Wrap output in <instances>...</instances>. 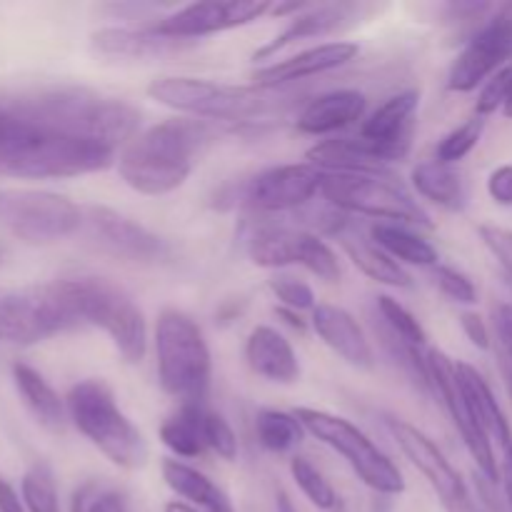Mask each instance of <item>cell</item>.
Here are the masks:
<instances>
[{"label":"cell","instance_id":"cell-1","mask_svg":"<svg viewBox=\"0 0 512 512\" xmlns=\"http://www.w3.org/2000/svg\"><path fill=\"white\" fill-rule=\"evenodd\" d=\"M148 98L170 110L205 123H223L235 130H263L280 125L300 98L285 88L225 85L188 75H165L148 85Z\"/></svg>","mask_w":512,"mask_h":512},{"label":"cell","instance_id":"cell-2","mask_svg":"<svg viewBox=\"0 0 512 512\" xmlns=\"http://www.w3.org/2000/svg\"><path fill=\"white\" fill-rule=\"evenodd\" d=\"M215 128L205 120L170 118L140 130L118 160V175L130 190L160 198L183 188L195 163L215 140Z\"/></svg>","mask_w":512,"mask_h":512},{"label":"cell","instance_id":"cell-3","mask_svg":"<svg viewBox=\"0 0 512 512\" xmlns=\"http://www.w3.org/2000/svg\"><path fill=\"white\" fill-rule=\"evenodd\" d=\"M5 105L40 128L98 140L115 150L125 148L140 128L138 108L80 85L45 88Z\"/></svg>","mask_w":512,"mask_h":512},{"label":"cell","instance_id":"cell-4","mask_svg":"<svg viewBox=\"0 0 512 512\" xmlns=\"http://www.w3.org/2000/svg\"><path fill=\"white\" fill-rule=\"evenodd\" d=\"M115 160V148L110 145L23 120L20 133L0 150V175L30 180L80 178L103 173Z\"/></svg>","mask_w":512,"mask_h":512},{"label":"cell","instance_id":"cell-5","mask_svg":"<svg viewBox=\"0 0 512 512\" xmlns=\"http://www.w3.org/2000/svg\"><path fill=\"white\" fill-rule=\"evenodd\" d=\"M68 420L90 445L123 470L148 465L150 445L138 425L123 413L105 380L88 378L75 383L65 398Z\"/></svg>","mask_w":512,"mask_h":512},{"label":"cell","instance_id":"cell-6","mask_svg":"<svg viewBox=\"0 0 512 512\" xmlns=\"http://www.w3.org/2000/svg\"><path fill=\"white\" fill-rule=\"evenodd\" d=\"M160 388L180 405H205L213 380V355L203 328L185 310L165 308L155 323Z\"/></svg>","mask_w":512,"mask_h":512},{"label":"cell","instance_id":"cell-7","mask_svg":"<svg viewBox=\"0 0 512 512\" xmlns=\"http://www.w3.org/2000/svg\"><path fill=\"white\" fill-rule=\"evenodd\" d=\"M78 328L103 330L125 363L140 365L148 353V323L135 300L105 278H63Z\"/></svg>","mask_w":512,"mask_h":512},{"label":"cell","instance_id":"cell-8","mask_svg":"<svg viewBox=\"0 0 512 512\" xmlns=\"http://www.w3.org/2000/svg\"><path fill=\"white\" fill-rule=\"evenodd\" d=\"M293 413L298 415L300 423L315 440L328 445L333 453H338L353 468V473L363 480V485H368L378 495L405 493V478L400 468L390 460V455H385L373 443V438L363 428L350 423L348 418L328 413V410L295 408Z\"/></svg>","mask_w":512,"mask_h":512},{"label":"cell","instance_id":"cell-9","mask_svg":"<svg viewBox=\"0 0 512 512\" xmlns=\"http://www.w3.org/2000/svg\"><path fill=\"white\" fill-rule=\"evenodd\" d=\"M320 198L348 215H365L375 223L430 228V215L393 175L323 173Z\"/></svg>","mask_w":512,"mask_h":512},{"label":"cell","instance_id":"cell-10","mask_svg":"<svg viewBox=\"0 0 512 512\" xmlns=\"http://www.w3.org/2000/svg\"><path fill=\"white\" fill-rule=\"evenodd\" d=\"M78 328L60 280L0 290V340L35 345Z\"/></svg>","mask_w":512,"mask_h":512},{"label":"cell","instance_id":"cell-11","mask_svg":"<svg viewBox=\"0 0 512 512\" xmlns=\"http://www.w3.org/2000/svg\"><path fill=\"white\" fill-rule=\"evenodd\" d=\"M0 225L30 245L70 238L83 228V208L53 190H0Z\"/></svg>","mask_w":512,"mask_h":512},{"label":"cell","instance_id":"cell-12","mask_svg":"<svg viewBox=\"0 0 512 512\" xmlns=\"http://www.w3.org/2000/svg\"><path fill=\"white\" fill-rule=\"evenodd\" d=\"M385 428H388L390 438L395 440L400 453H403L405 458L410 460V465L428 480V485L433 488V493L438 495L445 512H478L473 498H470L465 480L460 478V473L453 468V463L445 458L443 450H440L423 430L415 428L408 420L395 418V415H388V418H385Z\"/></svg>","mask_w":512,"mask_h":512},{"label":"cell","instance_id":"cell-13","mask_svg":"<svg viewBox=\"0 0 512 512\" xmlns=\"http://www.w3.org/2000/svg\"><path fill=\"white\" fill-rule=\"evenodd\" d=\"M80 233L95 250L115 260H125V263H163L170 255V245L158 233L105 205L83 208Z\"/></svg>","mask_w":512,"mask_h":512},{"label":"cell","instance_id":"cell-14","mask_svg":"<svg viewBox=\"0 0 512 512\" xmlns=\"http://www.w3.org/2000/svg\"><path fill=\"white\" fill-rule=\"evenodd\" d=\"M512 63V13L493 15L468 38L453 60L448 88L453 93H473L483 88L498 70Z\"/></svg>","mask_w":512,"mask_h":512},{"label":"cell","instance_id":"cell-15","mask_svg":"<svg viewBox=\"0 0 512 512\" xmlns=\"http://www.w3.org/2000/svg\"><path fill=\"white\" fill-rule=\"evenodd\" d=\"M428 373H430V385H433V395L438 398V403L443 405L448 418L453 420L455 430L463 438L465 448H468L470 458L478 465V473L483 475L490 483L500 485V463L495 458L493 440L480 430V425L475 423L473 415H470L468 405H465L463 393H460L458 375H455V360H450L443 350H428Z\"/></svg>","mask_w":512,"mask_h":512},{"label":"cell","instance_id":"cell-16","mask_svg":"<svg viewBox=\"0 0 512 512\" xmlns=\"http://www.w3.org/2000/svg\"><path fill=\"white\" fill-rule=\"evenodd\" d=\"M323 173L310 163H285L260 170L240 190L245 208L255 213H298L320 195Z\"/></svg>","mask_w":512,"mask_h":512},{"label":"cell","instance_id":"cell-17","mask_svg":"<svg viewBox=\"0 0 512 512\" xmlns=\"http://www.w3.org/2000/svg\"><path fill=\"white\" fill-rule=\"evenodd\" d=\"M268 13H273V5L265 3V0H258V3L255 0H230V3L213 0V3L185 5L175 13L158 18L150 28L165 38L195 43V40L208 38V35L245 28V25L255 23Z\"/></svg>","mask_w":512,"mask_h":512},{"label":"cell","instance_id":"cell-18","mask_svg":"<svg viewBox=\"0 0 512 512\" xmlns=\"http://www.w3.org/2000/svg\"><path fill=\"white\" fill-rule=\"evenodd\" d=\"M410 145H385L365 138H330L320 140L308 150V163L320 173L345 175H393L390 163L408 155Z\"/></svg>","mask_w":512,"mask_h":512},{"label":"cell","instance_id":"cell-19","mask_svg":"<svg viewBox=\"0 0 512 512\" xmlns=\"http://www.w3.org/2000/svg\"><path fill=\"white\" fill-rule=\"evenodd\" d=\"M360 55V48L348 40H335V43H320L315 48L300 50L298 55H290L285 60L263 65L250 75L253 85L258 88H285V85L300 83V80L318 78V75L338 70L343 65L353 63Z\"/></svg>","mask_w":512,"mask_h":512},{"label":"cell","instance_id":"cell-20","mask_svg":"<svg viewBox=\"0 0 512 512\" xmlns=\"http://www.w3.org/2000/svg\"><path fill=\"white\" fill-rule=\"evenodd\" d=\"M315 335L348 365L358 370H370L375 365V350L370 345V338L365 335L363 325L355 320L353 313H348L340 305L323 303L310 315Z\"/></svg>","mask_w":512,"mask_h":512},{"label":"cell","instance_id":"cell-21","mask_svg":"<svg viewBox=\"0 0 512 512\" xmlns=\"http://www.w3.org/2000/svg\"><path fill=\"white\" fill-rule=\"evenodd\" d=\"M365 108H368V98L360 90H328L323 95H315L300 108V113L295 115V128L305 135L323 138V135L340 133L363 120Z\"/></svg>","mask_w":512,"mask_h":512},{"label":"cell","instance_id":"cell-22","mask_svg":"<svg viewBox=\"0 0 512 512\" xmlns=\"http://www.w3.org/2000/svg\"><path fill=\"white\" fill-rule=\"evenodd\" d=\"M90 45H93L95 53L105 55V58L155 60L183 53V50H188L193 43L165 38V35L155 33L150 25H140V28L110 25V28L95 30V33L90 35Z\"/></svg>","mask_w":512,"mask_h":512},{"label":"cell","instance_id":"cell-23","mask_svg":"<svg viewBox=\"0 0 512 512\" xmlns=\"http://www.w3.org/2000/svg\"><path fill=\"white\" fill-rule=\"evenodd\" d=\"M245 363L268 383L293 385L300 380V360L293 343L270 325H258L250 330L245 340Z\"/></svg>","mask_w":512,"mask_h":512},{"label":"cell","instance_id":"cell-24","mask_svg":"<svg viewBox=\"0 0 512 512\" xmlns=\"http://www.w3.org/2000/svg\"><path fill=\"white\" fill-rule=\"evenodd\" d=\"M455 375H458V385L465 405H468L470 415L480 425V430L493 440V445L498 443L503 453L512 450V428L488 380L478 373V368L460 363V360L455 363Z\"/></svg>","mask_w":512,"mask_h":512},{"label":"cell","instance_id":"cell-25","mask_svg":"<svg viewBox=\"0 0 512 512\" xmlns=\"http://www.w3.org/2000/svg\"><path fill=\"white\" fill-rule=\"evenodd\" d=\"M308 238L310 230L263 223L258 228H253V233L248 235V240H245V253H248L250 263L265 270L290 268V265H300L303 268Z\"/></svg>","mask_w":512,"mask_h":512},{"label":"cell","instance_id":"cell-26","mask_svg":"<svg viewBox=\"0 0 512 512\" xmlns=\"http://www.w3.org/2000/svg\"><path fill=\"white\" fill-rule=\"evenodd\" d=\"M353 13H358L355 5H345V3H330V5H308L303 13H298L295 18H290L288 28L283 30L280 35H275L270 43H265L263 48H258L253 53V60H268L275 58L280 50L290 48L293 43H300V40L308 38H320V35H328L333 30L343 28Z\"/></svg>","mask_w":512,"mask_h":512},{"label":"cell","instance_id":"cell-27","mask_svg":"<svg viewBox=\"0 0 512 512\" xmlns=\"http://www.w3.org/2000/svg\"><path fill=\"white\" fill-rule=\"evenodd\" d=\"M420 93L403 90L395 93L368 115L360 125V138L385 145H410L413 143L415 113H418Z\"/></svg>","mask_w":512,"mask_h":512},{"label":"cell","instance_id":"cell-28","mask_svg":"<svg viewBox=\"0 0 512 512\" xmlns=\"http://www.w3.org/2000/svg\"><path fill=\"white\" fill-rule=\"evenodd\" d=\"M335 240L343 245L350 263H353L365 278L375 280V283L380 285H388V288H400V290L413 288V278H410L408 270H405L398 260L390 258L383 248H378V245L370 240V235L368 238H363V235L350 225V228L343 230Z\"/></svg>","mask_w":512,"mask_h":512},{"label":"cell","instance_id":"cell-29","mask_svg":"<svg viewBox=\"0 0 512 512\" xmlns=\"http://www.w3.org/2000/svg\"><path fill=\"white\" fill-rule=\"evenodd\" d=\"M10 373H13V383L20 400L33 413V418L43 428L60 433L65 428V423H68V408H65V400L55 393L53 385L33 365L23 363V360H15Z\"/></svg>","mask_w":512,"mask_h":512},{"label":"cell","instance_id":"cell-30","mask_svg":"<svg viewBox=\"0 0 512 512\" xmlns=\"http://www.w3.org/2000/svg\"><path fill=\"white\" fill-rule=\"evenodd\" d=\"M410 180L420 198L448 213H460L468 205V188L458 165H445L435 158L423 160L413 168Z\"/></svg>","mask_w":512,"mask_h":512},{"label":"cell","instance_id":"cell-31","mask_svg":"<svg viewBox=\"0 0 512 512\" xmlns=\"http://www.w3.org/2000/svg\"><path fill=\"white\" fill-rule=\"evenodd\" d=\"M160 473H163L165 485H168L178 498H183V503L198 505V508L208 512H235L228 495H225L208 475L200 473L198 468L188 465L185 460L165 458L163 465H160Z\"/></svg>","mask_w":512,"mask_h":512},{"label":"cell","instance_id":"cell-32","mask_svg":"<svg viewBox=\"0 0 512 512\" xmlns=\"http://www.w3.org/2000/svg\"><path fill=\"white\" fill-rule=\"evenodd\" d=\"M370 240L400 265H413V268L433 270L440 265V255L435 245L420 233H415L410 225L400 223H373L368 230Z\"/></svg>","mask_w":512,"mask_h":512},{"label":"cell","instance_id":"cell-33","mask_svg":"<svg viewBox=\"0 0 512 512\" xmlns=\"http://www.w3.org/2000/svg\"><path fill=\"white\" fill-rule=\"evenodd\" d=\"M203 410L205 405H180L178 413L160 425V443L175 458L195 460L208 450L203 440Z\"/></svg>","mask_w":512,"mask_h":512},{"label":"cell","instance_id":"cell-34","mask_svg":"<svg viewBox=\"0 0 512 512\" xmlns=\"http://www.w3.org/2000/svg\"><path fill=\"white\" fill-rule=\"evenodd\" d=\"M305 433L308 430L300 423L298 415L288 413V410L263 408L255 415V438H258L260 448H265L268 453H290L303 443Z\"/></svg>","mask_w":512,"mask_h":512},{"label":"cell","instance_id":"cell-35","mask_svg":"<svg viewBox=\"0 0 512 512\" xmlns=\"http://www.w3.org/2000/svg\"><path fill=\"white\" fill-rule=\"evenodd\" d=\"M20 498L28 512H60L58 485L48 463H33L25 470Z\"/></svg>","mask_w":512,"mask_h":512},{"label":"cell","instance_id":"cell-36","mask_svg":"<svg viewBox=\"0 0 512 512\" xmlns=\"http://www.w3.org/2000/svg\"><path fill=\"white\" fill-rule=\"evenodd\" d=\"M375 308H378L380 323L385 325V330L400 338L403 343L413 345V348H425L428 343V333H425L423 323L405 308L400 300L390 298V295H378L375 298Z\"/></svg>","mask_w":512,"mask_h":512},{"label":"cell","instance_id":"cell-37","mask_svg":"<svg viewBox=\"0 0 512 512\" xmlns=\"http://www.w3.org/2000/svg\"><path fill=\"white\" fill-rule=\"evenodd\" d=\"M290 475H293L295 485H298L300 493L308 498L310 505H315V508L325 512L338 508V493H335V488L330 485V480L325 478L308 458L295 455V458L290 460Z\"/></svg>","mask_w":512,"mask_h":512},{"label":"cell","instance_id":"cell-38","mask_svg":"<svg viewBox=\"0 0 512 512\" xmlns=\"http://www.w3.org/2000/svg\"><path fill=\"white\" fill-rule=\"evenodd\" d=\"M485 133V118L475 115V118L465 120L458 128L445 133L440 143L435 145V160L445 165H458L460 160L468 158L475 148H478L480 138Z\"/></svg>","mask_w":512,"mask_h":512},{"label":"cell","instance_id":"cell-39","mask_svg":"<svg viewBox=\"0 0 512 512\" xmlns=\"http://www.w3.org/2000/svg\"><path fill=\"white\" fill-rule=\"evenodd\" d=\"M70 512H130V508L128 498L120 490L90 480L73 493Z\"/></svg>","mask_w":512,"mask_h":512},{"label":"cell","instance_id":"cell-40","mask_svg":"<svg viewBox=\"0 0 512 512\" xmlns=\"http://www.w3.org/2000/svg\"><path fill=\"white\" fill-rule=\"evenodd\" d=\"M268 290L273 293V298L278 300L280 308L293 310V313L318 308V298H315L313 288H310L305 280L295 278V275H273V278L268 280Z\"/></svg>","mask_w":512,"mask_h":512},{"label":"cell","instance_id":"cell-41","mask_svg":"<svg viewBox=\"0 0 512 512\" xmlns=\"http://www.w3.org/2000/svg\"><path fill=\"white\" fill-rule=\"evenodd\" d=\"M203 440L205 448L213 450L220 460L225 463H233L238 458L240 448H238V435H235L233 425L223 418L215 410H203Z\"/></svg>","mask_w":512,"mask_h":512},{"label":"cell","instance_id":"cell-42","mask_svg":"<svg viewBox=\"0 0 512 512\" xmlns=\"http://www.w3.org/2000/svg\"><path fill=\"white\" fill-rule=\"evenodd\" d=\"M430 275H433V283L438 285L440 293H443L448 300H453V303H458V305L478 303V288H475V283L470 280V275H465L463 270L453 268V265L440 263L430 270Z\"/></svg>","mask_w":512,"mask_h":512},{"label":"cell","instance_id":"cell-43","mask_svg":"<svg viewBox=\"0 0 512 512\" xmlns=\"http://www.w3.org/2000/svg\"><path fill=\"white\" fill-rule=\"evenodd\" d=\"M510 90H512V63L505 65L503 70H498V73L483 85V90H480L478 95V103H475V115L485 118V115H493L498 113V110H503Z\"/></svg>","mask_w":512,"mask_h":512},{"label":"cell","instance_id":"cell-44","mask_svg":"<svg viewBox=\"0 0 512 512\" xmlns=\"http://www.w3.org/2000/svg\"><path fill=\"white\" fill-rule=\"evenodd\" d=\"M480 240H483L485 248L498 258V263L503 265V270L512 275V230L500 228V225H480L478 228Z\"/></svg>","mask_w":512,"mask_h":512},{"label":"cell","instance_id":"cell-45","mask_svg":"<svg viewBox=\"0 0 512 512\" xmlns=\"http://www.w3.org/2000/svg\"><path fill=\"white\" fill-rule=\"evenodd\" d=\"M488 195L493 198V203L503 205V208H512V163L500 165V168L490 173Z\"/></svg>","mask_w":512,"mask_h":512},{"label":"cell","instance_id":"cell-46","mask_svg":"<svg viewBox=\"0 0 512 512\" xmlns=\"http://www.w3.org/2000/svg\"><path fill=\"white\" fill-rule=\"evenodd\" d=\"M460 328H463L465 338H468L475 348L490 350L493 340H490V330L488 323L483 320V315L473 313V310H465V313H460Z\"/></svg>","mask_w":512,"mask_h":512},{"label":"cell","instance_id":"cell-47","mask_svg":"<svg viewBox=\"0 0 512 512\" xmlns=\"http://www.w3.org/2000/svg\"><path fill=\"white\" fill-rule=\"evenodd\" d=\"M495 328H498L500 343H503L505 360L512 363V305H500L495 310Z\"/></svg>","mask_w":512,"mask_h":512},{"label":"cell","instance_id":"cell-48","mask_svg":"<svg viewBox=\"0 0 512 512\" xmlns=\"http://www.w3.org/2000/svg\"><path fill=\"white\" fill-rule=\"evenodd\" d=\"M0 512H28L18 490L0 475Z\"/></svg>","mask_w":512,"mask_h":512},{"label":"cell","instance_id":"cell-49","mask_svg":"<svg viewBox=\"0 0 512 512\" xmlns=\"http://www.w3.org/2000/svg\"><path fill=\"white\" fill-rule=\"evenodd\" d=\"M500 488H503V500L512 512V450H505L500 460Z\"/></svg>","mask_w":512,"mask_h":512},{"label":"cell","instance_id":"cell-50","mask_svg":"<svg viewBox=\"0 0 512 512\" xmlns=\"http://www.w3.org/2000/svg\"><path fill=\"white\" fill-rule=\"evenodd\" d=\"M275 313H278V318H283L285 325H290V328L298 330V333H305V328H308L305 320L300 318V313H293V310H285V308H278Z\"/></svg>","mask_w":512,"mask_h":512},{"label":"cell","instance_id":"cell-51","mask_svg":"<svg viewBox=\"0 0 512 512\" xmlns=\"http://www.w3.org/2000/svg\"><path fill=\"white\" fill-rule=\"evenodd\" d=\"M275 512H298L285 490H278V493H275Z\"/></svg>","mask_w":512,"mask_h":512},{"label":"cell","instance_id":"cell-52","mask_svg":"<svg viewBox=\"0 0 512 512\" xmlns=\"http://www.w3.org/2000/svg\"><path fill=\"white\" fill-rule=\"evenodd\" d=\"M165 512H198L193 505L183 503V500H173V503L165 505Z\"/></svg>","mask_w":512,"mask_h":512},{"label":"cell","instance_id":"cell-53","mask_svg":"<svg viewBox=\"0 0 512 512\" xmlns=\"http://www.w3.org/2000/svg\"><path fill=\"white\" fill-rule=\"evenodd\" d=\"M503 113H505V118L512 120V90H510L508 100H505V105H503Z\"/></svg>","mask_w":512,"mask_h":512}]
</instances>
